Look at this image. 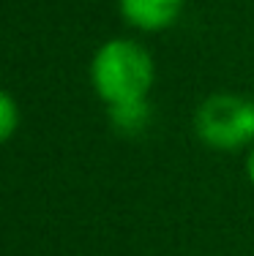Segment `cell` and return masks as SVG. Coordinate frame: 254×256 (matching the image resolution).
Listing matches in <instances>:
<instances>
[{"instance_id":"obj_1","label":"cell","mask_w":254,"mask_h":256,"mask_svg":"<svg viewBox=\"0 0 254 256\" xmlns=\"http://www.w3.org/2000/svg\"><path fill=\"white\" fill-rule=\"evenodd\" d=\"M156 68L145 46L129 38H112L93 54L90 82L107 106L148 98Z\"/></svg>"},{"instance_id":"obj_2","label":"cell","mask_w":254,"mask_h":256,"mask_svg":"<svg viewBox=\"0 0 254 256\" xmlns=\"http://www.w3.org/2000/svg\"><path fill=\"white\" fill-rule=\"evenodd\" d=\"M194 131L213 150H238L254 139V104L232 93L210 96L197 106Z\"/></svg>"},{"instance_id":"obj_3","label":"cell","mask_w":254,"mask_h":256,"mask_svg":"<svg viewBox=\"0 0 254 256\" xmlns=\"http://www.w3.org/2000/svg\"><path fill=\"white\" fill-rule=\"evenodd\" d=\"M186 0H120V14L131 28L156 33L178 22Z\"/></svg>"},{"instance_id":"obj_4","label":"cell","mask_w":254,"mask_h":256,"mask_svg":"<svg viewBox=\"0 0 254 256\" xmlns=\"http://www.w3.org/2000/svg\"><path fill=\"white\" fill-rule=\"evenodd\" d=\"M107 112H110L112 128L123 136H140L142 131H148L150 120H153V109H150L148 98L115 104V106H107Z\"/></svg>"},{"instance_id":"obj_5","label":"cell","mask_w":254,"mask_h":256,"mask_svg":"<svg viewBox=\"0 0 254 256\" xmlns=\"http://www.w3.org/2000/svg\"><path fill=\"white\" fill-rule=\"evenodd\" d=\"M20 126V106L6 90H0V144L9 142Z\"/></svg>"},{"instance_id":"obj_6","label":"cell","mask_w":254,"mask_h":256,"mask_svg":"<svg viewBox=\"0 0 254 256\" xmlns=\"http://www.w3.org/2000/svg\"><path fill=\"white\" fill-rule=\"evenodd\" d=\"M246 174H249V180L254 182V148H251L249 158H246Z\"/></svg>"}]
</instances>
